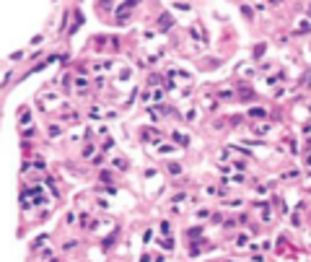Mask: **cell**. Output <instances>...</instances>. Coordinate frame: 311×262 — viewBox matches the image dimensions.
<instances>
[{
  "label": "cell",
  "instance_id": "cell-4",
  "mask_svg": "<svg viewBox=\"0 0 311 262\" xmlns=\"http://www.w3.org/2000/svg\"><path fill=\"white\" fill-rule=\"evenodd\" d=\"M101 182H112V174H109V171H101Z\"/></svg>",
  "mask_w": 311,
  "mask_h": 262
},
{
  "label": "cell",
  "instance_id": "cell-3",
  "mask_svg": "<svg viewBox=\"0 0 311 262\" xmlns=\"http://www.w3.org/2000/svg\"><path fill=\"white\" fill-rule=\"evenodd\" d=\"M174 138H176V143H179V145H184V143H187V138H184V135H179V133L174 135Z\"/></svg>",
  "mask_w": 311,
  "mask_h": 262
},
{
  "label": "cell",
  "instance_id": "cell-5",
  "mask_svg": "<svg viewBox=\"0 0 311 262\" xmlns=\"http://www.w3.org/2000/svg\"><path fill=\"white\" fill-rule=\"evenodd\" d=\"M309 16H311V8H309Z\"/></svg>",
  "mask_w": 311,
  "mask_h": 262
},
{
  "label": "cell",
  "instance_id": "cell-2",
  "mask_svg": "<svg viewBox=\"0 0 311 262\" xmlns=\"http://www.w3.org/2000/svg\"><path fill=\"white\" fill-rule=\"evenodd\" d=\"M161 247H163V249H171V247H174V241H171V239H163V241H161Z\"/></svg>",
  "mask_w": 311,
  "mask_h": 262
},
{
  "label": "cell",
  "instance_id": "cell-1",
  "mask_svg": "<svg viewBox=\"0 0 311 262\" xmlns=\"http://www.w3.org/2000/svg\"><path fill=\"white\" fill-rule=\"evenodd\" d=\"M249 117H267L265 109H249Z\"/></svg>",
  "mask_w": 311,
  "mask_h": 262
}]
</instances>
